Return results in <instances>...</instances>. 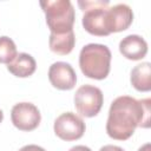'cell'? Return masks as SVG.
<instances>
[{
	"mask_svg": "<svg viewBox=\"0 0 151 151\" xmlns=\"http://www.w3.org/2000/svg\"><path fill=\"white\" fill-rule=\"evenodd\" d=\"M130 80L137 91L149 92L151 90V64L145 61L136 65L131 71Z\"/></svg>",
	"mask_w": 151,
	"mask_h": 151,
	"instance_id": "obj_12",
	"label": "cell"
},
{
	"mask_svg": "<svg viewBox=\"0 0 151 151\" xmlns=\"http://www.w3.org/2000/svg\"><path fill=\"white\" fill-rule=\"evenodd\" d=\"M99 151H124V150H123L120 146L109 144V145H104V146H101Z\"/></svg>",
	"mask_w": 151,
	"mask_h": 151,
	"instance_id": "obj_16",
	"label": "cell"
},
{
	"mask_svg": "<svg viewBox=\"0 0 151 151\" xmlns=\"http://www.w3.org/2000/svg\"><path fill=\"white\" fill-rule=\"evenodd\" d=\"M53 129L57 137L66 142H72L83 137L86 126L79 116L73 112H65L54 120Z\"/></svg>",
	"mask_w": 151,
	"mask_h": 151,
	"instance_id": "obj_6",
	"label": "cell"
},
{
	"mask_svg": "<svg viewBox=\"0 0 151 151\" xmlns=\"http://www.w3.org/2000/svg\"><path fill=\"white\" fill-rule=\"evenodd\" d=\"M119 51L129 60H140L147 53V42L138 34H130L120 40Z\"/></svg>",
	"mask_w": 151,
	"mask_h": 151,
	"instance_id": "obj_10",
	"label": "cell"
},
{
	"mask_svg": "<svg viewBox=\"0 0 151 151\" xmlns=\"http://www.w3.org/2000/svg\"><path fill=\"white\" fill-rule=\"evenodd\" d=\"M11 120L17 129L21 131H32L40 124L41 114L34 104L22 101L12 107Z\"/></svg>",
	"mask_w": 151,
	"mask_h": 151,
	"instance_id": "obj_7",
	"label": "cell"
},
{
	"mask_svg": "<svg viewBox=\"0 0 151 151\" xmlns=\"http://www.w3.org/2000/svg\"><path fill=\"white\" fill-rule=\"evenodd\" d=\"M17 54V46L14 41L6 35L0 37V63L8 65Z\"/></svg>",
	"mask_w": 151,
	"mask_h": 151,
	"instance_id": "obj_14",
	"label": "cell"
},
{
	"mask_svg": "<svg viewBox=\"0 0 151 151\" xmlns=\"http://www.w3.org/2000/svg\"><path fill=\"white\" fill-rule=\"evenodd\" d=\"M111 51L106 45L87 44L79 53V66L84 76L91 79H105L111 68Z\"/></svg>",
	"mask_w": 151,
	"mask_h": 151,
	"instance_id": "obj_2",
	"label": "cell"
},
{
	"mask_svg": "<svg viewBox=\"0 0 151 151\" xmlns=\"http://www.w3.org/2000/svg\"><path fill=\"white\" fill-rule=\"evenodd\" d=\"M151 99L137 100L130 96L117 97L110 106L106 122L107 134L117 140H126L139 127L150 126Z\"/></svg>",
	"mask_w": 151,
	"mask_h": 151,
	"instance_id": "obj_1",
	"label": "cell"
},
{
	"mask_svg": "<svg viewBox=\"0 0 151 151\" xmlns=\"http://www.w3.org/2000/svg\"><path fill=\"white\" fill-rule=\"evenodd\" d=\"M106 29L111 33L125 31L133 21V12L126 4H117L110 8H106Z\"/></svg>",
	"mask_w": 151,
	"mask_h": 151,
	"instance_id": "obj_8",
	"label": "cell"
},
{
	"mask_svg": "<svg viewBox=\"0 0 151 151\" xmlns=\"http://www.w3.org/2000/svg\"><path fill=\"white\" fill-rule=\"evenodd\" d=\"M48 80L58 90H72L77 83V74L73 67L65 61H57L50 66Z\"/></svg>",
	"mask_w": 151,
	"mask_h": 151,
	"instance_id": "obj_9",
	"label": "cell"
},
{
	"mask_svg": "<svg viewBox=\"0 0 151 151\" xmlns=\"http://www.w3.org/2000/svg\"><path fill=\"white\" fill-rule=\"evenodd\" d=\"M74 44H76V37L73 31L65 34H53V33L50 34L48 45H50V50L53 53L66 55L72 52Z\"/></svg>",
	"mask_w": 151,
	"mask_h": 151,
	"instance_id": "obj_13",
	"label": "cell"
},
{
	"mask_svg": "<svg viewBox=\"0 0 151 151\" xmlns=\"http://www.w3.org/2000/svg\"><path fill=\"white\" fill-rule=\"evenodd\" d=\"M40 6L46 15V24L53 34H65L73 31L74 7L70 0H44Z\"/></svg>",
	"mask_w": 151,
	"mask_h": 151,
	"instance_id": "obj_3",
	"label": "cell"
},
{
	"mask_svg": "<svg viewBox=\"0 0 151 151\" xmlns=\"http://www.w3.org/2000/svg\"><path fill=\"white\" fill-rule=\"evenodd\" d=\"M68 151H92L88 146H85V145H76L73 147H71Z\"/></svg>",
	"mask_w": 151,
	"mask_h": 151,
	"instance_id": "obj_17",
	"label": "cell"
},
{
	"mask_svg": "<svg viewBox=\"0 0 151 151\" xmlns=\"http://www.w3.org/2000/svg\"><path fill=\"white\" fill-rule=\"evenodd\" d=\"M104 103V96L99 87L85 84L81 85L74 94V106L83 117L91 118L99 113Z\"/></svg>",
	"mask_w": 151,
	"mask_h": 151,
	"instance_id": "obj_5",
	"label": "cell"
},
{
	"mask_svg": "<svg viewBox=\"0 0 151 151\" xmlns=\"http://www.w3.org/2000/svg\"><path fill=\"white\" fill-rule=\"evenodd\" d=\"M2 119H4V112H2V110H0V123L2 122Z\"/></svg>",
	"mask_w": 151,
	"mask_h": 151,
	"instance_id": "obj_19",
	"label": "cell"
},
{
	"mask_svg": "<svg viewBox=\"0 0 151 151\" xmlns=\"http://www.w3.org/2000/svg\"><path fill=\"white\" fill-rule=\"evenodd\" d=\"M109 0H94V1H78L79 7L84 11L83 26L85 31L90 34L105 37L110 33L106 29V7L109 6Z\"/></svg>",
	"mask_w": 151,
	"mask_h": 151,
	"instance_id": "obj_4",
	"label": "cell"
},
{
	"mask_svg": "<svg viewBox=\"0 0 151 151\" xmlns=\"http://www.w3.org/2000/svg\"><path fill=\"white\" fill-rule=\"evenodd\" d=\"M37 63L34 58L28 53H19L17 57L7 65V70L15 77L26 78L35 72Z\"/></svg>",
	"mask_w": 151,
	"mask_h": 151,
	"instance_id": "obj_11",
	"label": "cell"
},
{
	"mask_svg": "<svg viewBox=\"0 0 151 151\" xmlns=\"http://www.w3.org/2000/svg\"><path fill=\"white\" fill-rule=\"evenodd\" d=\"M138 151H151V144L150 143H145L144 145H142Z\"/></svg>",
	"mask_w": 151,
	"mask_h": 151,
	"instance_id": "obj_18",
	"label": "cell"
},
{
	"mask_svg": "<svg viewBox=\"0 0 151 151\" xmlns=\"http://www.w3.org/2000/svg\"><path fill=\"white\" fill-rule=\"evenodd\" d=\"M19 151H46L44 147L39 146V145H35V144H28V145H25L22 146Z\"/></svg>",
	"mask_w": 151,
	"mask_h": 151,
	"instance_id": "obj_15",
	"label": "cell"
}]
</instances>
